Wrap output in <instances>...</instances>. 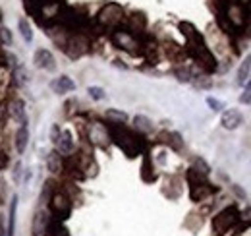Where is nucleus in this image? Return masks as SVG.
I'll return each instance as SVG.
<instances>
[{
  "instance_id": "1",
  "label": "nucleus",
  "mask_w": 251,
  "mask_h": 236,
  "mask_svg": "<svg viewBox=\"0 0 251 236\" xmlns=\"http://www.w3.org/2000/svg\"><path fill=\"white\" fill-rule=\"evenodd\" d=\"M180 30H182V33H184V35H186V39H188V47H189L191 57L197 60V62H199L207 72L215 70V66H217L215 57H213V55H211V51L207 49V45H205L203 37L199 35V31L195 30L191 24H188V22H182V24H180Z\"/></svg>"
},
{
  "instance_id": "2",
  "label": "nucleus",
  "mask_w": 251,
  "mask_h": 236,
  "mask_svg": "<svg viewBox=\"0 0 251 236\" xmlns=\"http://www.w3.org/2000/svg\"><path fill=\"white\" fill-rule=\"evenodd\" d=\"M110 140L116 142V146L124 151L127 157H135L141 149H143V142L137 134H133L131 130L124 128L122 124H116L110 130Z\"/></svg>"
},
{
  "instance_id": "3",
  "label": "nucleus",
  "mask_w": 251,
  "mask_h": 236,
  "mask_svg": "<svg viewBox=\"0 0 251 236\" xmlns=\"http://www.w3.org/2000/svg\"><path fill=\"white\" fill-rule=\"evenodd\" d=\"M124 20V8L116 2H108L97 16V22L100 28H106V30H114L122 24Z\"/></svg>"
},
{
  "instance_id": "4",
  "label": "nucleus",
  "mask_w": 251,
  "mask_h": 236,
  "mask_svg": "<svg viewBox=\"0 0 251 236\" xmlns=\"http://www.w3.org/2000/svg\"><path fill=\"white\" fill-rule=\"evenodd\" d=\"M224 18L228 20V24L236 30H242L248 24V10L244 4H240L238 0H228L224 6Z\"/></svg>"
},
{
  "instance_id": "5",
  "label": "nucleus",
  "mask_w": 251,
  "mask_h": 236,
  "mask_svg": "<svg viewBox=\"0 0 251 236\" xmlns=\"http://www.w3.org/2000/svg\"><path fill=\"white\" fill-rule=\"evenodd\" d=\"M240 219V213L236 207H226L222 209L219 215L213 219V231L217 236H222L224 233H228Z\"/></svg>"
},
{
  "instance_id": "6",
  "label": "nucleus",
  "mask_w": 251,
  "mask_h": 236,
  "mask_svg": "<svg viewBox=\"0 0 251 236\" xmlns=\"http://www.w3.org/2000/svg\"><path fill=\"white\" fill-rule=\"evenodd\" d=\"M112 43L118 47V49H122L126 53H131V55H137L139 51H141V41L133 35V33H129V31L126 30H116L112 33Z\"/></svg>"
},
{
  "instance_id": "7",
  "label": "nucleus",
  "mask_w": 251,
  "mask_h": 236,
  "mask_svg": "<svg viewBox=\"0 0 251 236\" xmlns=\"http://www.w3.org/2000/svg\"><path fill=\"white\" fill-rule=\"evenodd\" d=\"M64 16V8L58 0H43L37 6V20L41 22H56Z\"/></svg>"
},
{
  "instance_id": "8",
  "label": "nucleus",
  "mask_w": 251,
  "mask_h": 236,
  "mask_svg": "<svg viewBox=\"0 0 251 236\" xmlns=\"http://www.w3.org/2000/svg\"><path fill=\"white\" fill-rule=\"evenodd\" d=\"M87 140L97 146V148H108V144H110V132L106 130V126L104 124H100V122H93V124H89V128H87Z\"/></svg>"
},
{
  "instance_id": "9",
  "label": "nucleus",
  "mask_w": 251,
  "mask_h": 236,
  "mask_svg": "<svg viewBox=\"0 0 251 236\" xmlns=\"http://www.w3.org/2000/svg\"><path fill=\"white\" fill-rule=\"evenodd\" d=\"M50 209L58 219H68L72 211V200L64 192H54L50 198Z\"/></svg>"
},
{
  "instance_id": "10",
  "label": "nucleus",
  "mask_w": 251,
  "mask_h": 236,
  "mask_svg": "<svg viewBox=\"0 0 251 236\" xmlns=\"http://www.w3.org/2000/svg\"><path fill=\"white\" fill-rule=\"evenodd\" d=\"M87 47H89V43H87V39H85L81 33L72 35V37L68 39V43H66V51H68V55H70L72 59L81 57V55L87 51Z\"/></svg>"
},
{
  "instance_id": "11",
  "label": "nucleus",
  "mask_w": 251,
  "mask_h": 236,
  "mask_svg": "<svg viewBox=\"0 0 251 236\" xmlns=\"http://www.w3.org/2000/svg\"><path fill=\"white\" fill-rule=\"evenodd\" d=\"M242 115H240V111H236V109H230V111H224L222 113V118H220V122H222V126L226 128V130H236L240 124H242Z\"/></svg>"
},
{
  "instance_id": "12",
  "label": "nucleus",
  "mask_w": 251,
  "mask_h": 236,
  "mask_svg": "<svg viewBox=\"0 0 251 236\" xmlns=\"http://www.w3.org/2000/svg\"><path fill=\"white\" fill-rule=\"evenodd\" d=\"M35 66L37 68H43V70H52L54 68V57L50 55V51H47V49H39L37 53H35Z\"/></svg>"
},
{
  "instance_id": "13",
  "label": "nucleus",
  "mask_w": 251,
  "mask_h": 236,
  "mask_svg": "<svg viewBox=\"0 0 251 236\" xmlns=\"http://www.w3.org/2000/svg\"><path fill=\"white\" fill-rule=\"evenodd\" d=\"M8 111H10V117L14 118V120H18L22 126H24V124H27L25 105H24L22 101H12V103H10V107H8Z\"/></svg>"
},
{
  "instance_id": "14",
  "label": "nucleus",
  "mask_w": 251,
  "mask_h": 236,
  "mask_svg": "<svg viewBox=\"0 0 251 236\" xmlns=\"http://www.w3.org/2000/svg\"><path fill=\"white\" fill-rule=\"evenodd\" d=\"M31 231H33V236H43L47 231H49V217H47V213L39 211V213L35 215Z\"/></svg>"
},
{
  "instance_id": "15",
  "label": "nucleus",
  "mask_w": 251,
  "mask_h": 236,
  "mask_svg": "<svg viewBox=\"0 0 251 236\" xmlns=\"http://www.w3.org/2000/svg\"><path fill=\"white\" fill-rule=\"evenodd\" d=\"M50 88H52V91L54 93H70V91H74L75 89V84L68 78V76H60V78H56L52 84H50Z\"/></svg>"
},
{
  "instance_id": "16",
  "label": "nucleus",
  "mask_w": 251,
  "mask_h": 236,
  "mask_svg": "<svg viewBox=\"0 0 251 236\" xmlns=\"http://www.w3.org/2000/svg\"><path fill=\"white\" fill-rule=\"evenodd\" d=\"M27 144H29V128H27V124H24V126H20V130L16 134V149H18V153H24L27 149Z\"/></svg>"
},
{
  "instance_id": "17",
  "label": "nucleus",
  "mask_w": 251,
  "mask_h": 236,
  "mask_svg": "<svg viewBox=\"0 0 251 236\" xmlns=\"http://www.w3.org/2000/svg\"><path fill=\"white\" fill-rule=\"evenodd\" d=\"M56 146H58L60 153H64V155H70V153H72V149H74V140H72V134H70L68 130L60 132V136H58V140H56Z\"/></svg>"
},
{
  "instance_id": "18",
  "label": "nucleus",
  "mask_w": 251,
  "mask_h": 236,
  "mask_svg": "<svg viewBox=\"0 0 251 236\" xmlns=\"http://www.w3.org/2000/svg\"><path fill=\"white\" fill-rule=\"evenodd\" d=\"M47 167H49V171H50L52 175H58L64 167L62 155H60V153H56V151L49 153V157H47Z\"/></svg>"
},
{
  "instance_id": "19",
  "label": "nucleus",
  "mask_w": 251,
  "mask_h": 236,
  "mask_svg": "<svg viewBox=\"0 0 251 236\" xmlns=\"http://www.w3.org/2000/svg\"><path fill=\"white\" fill-rule=\"evenodd\" d=\"M250 72H251V55H248V59L242 62V66L238 70V86H244L248 82Z\"/></svg>"
},
{
  "instance_id": "20",
  "label": "nucleus",
  "mask_w": 251,
  "mask_h": 236,
  "mask_svg": "<svg viewBox=\"0 0 251 236\" xmlns=\"http://www.w3.org/2000/svg\"><path fill=\"white\" fill-rule=\"evenodd\" d=\"M16 209H18V196H14L12 202H10V217H8L10 225H8V231H6L8 236L14 235V229H16Z\"/></svg>"
},
{
  "instance_id": "21",
  "label": "nucleus",
  "mask_w": 251,
  "mask_h": 236,
  "mask_svg": "<svg viewBox=\"0 0 251 236\" xmlns=\"http://www.w3.org/2000/svg\"><path fill=\"white\" fill-rule=\"evenodd\" d=\"M133 124H135V130H137V132H143V134H147V132L153 130V122L147 117H141V115L133 118Z\"/></svg>"
},
{
  "instance_id": "22",
  "label": "nucleus",
  "mask_w": 251,
  "mask_h": 236,
  "mask_svg": "<svg viewBox=\"0 0 251 236\" xmlns=\"http://www.w3.org/2000/svg\"><path fill=\"white\" fill-rule=\"evenodd\" d=\"M18 28H20V33H22L24 41L31 43V41H33V31H31V26H29V22H27V20H20V22H18Z\"/></svg>"
},
{
  "instance_id": "23",
  "label": "nucleus",
  "mask_w": 251,
  "mask_h": 236,
  "mask_svg": "<svg viewBox=\"0 0 251 236\" xmlns=\"http://www.w3.org/2000/svg\"><path fill=\"white\" fill-rule=\"evenodd\" d=\"M129 26H131V31H143L145 30V18L141 14H133L129 18Z\"/></svg>"
},
{
  "instance_id": "24",
  "label": "nucleus",
  "mask_w": 251,
  "mask_h": 236,
  "mask_svg": "<svg viewBox=\"0 0 251 236\" xmlns=\"http://www.w3.org/2000/svg\"><path fill=\"white\" fill-rule=\"evenodd\" d=\"M106 118L112 120L114 124H124L126 120H127L126 113H120V111H106Z\"/></svg>"
},
{
  "instance_id": "25",
  "label": "nucleus",
  "mask_w": 251,
  "mask_h": 236,
  "mask_svg": "<svg viewBox=\"0 0 251 236\" xmlns=\"http://www.w3.org/2000/svg\"><path fill=\"white\" fill-rule=\"evenodd\" d=\"M29 82V74L25 68H16V84L18 86H25Z\"/></svg>"
},
{
  "instance_id": "26",
  "label": "nucleus",
  "mask_w": 251,
  "mask_h": 236,
  "mask_svg": "<svg viewBox=\"0 0 251 236\" xmlns=\"http://www.w3.org/2000/svg\"><path fill=\"white\" fill-rule=\"evenodd\" d=\"M87 93L91 95V99H95V101H100V99H104V91L100 88H97V86H91V88L87 89Z\"/></svg>"
},
{
  "instance_id": "27",
  "label": "nucleus",
  "mask_w": 251,
  "mask_h": 236,
  "mask_svg": "<svg viewBox=\"0 0 251 236\" xmlns=\"http://www.w3.org/2000/svg\"><path fill=\"white\" fill-rule=\"evenodd\" d=\"M0 45H12V33L6 28H0Z\"/></svg>"
},
{
  "instance_id": "28",
  "label": "nucleus",
  "mask_w": 251,
  "mask_h": 236,
  "mask_svg": "<svg viewBox=\"0 0 251 236\" xmlns=\"http://www.w3.org/2000/svg\"><path fill=\"white\" fill-rule=\"evenodd\" d=\"M207 105H209V107H211V111H215V113H219V111L224 109V105L220 103L219 99H215V97H207Z\"/></svg>"
},
{
  "instance_id": "29",
  "label": "nucleus",
  "mask_w": 251,
  "mask_h": 236,
  "mask_svg": "<svg viewBox=\"0 0 251 236\" xmlns=\"http://www.w3.org/2000/svg\"><path fill=\"white\" fill-rule=\"evenodd\" d=\"M195 171H199L201 175H209V165L203 161V159H195Z\"/></svg>"
},
{
  "instance_id": "30",
  "label": "nucleus",
  "mask_w": 251,
  "mask_h": 236,
  "mask_svg": "<svg viewBox=\"0 0 251 236\" xmlns=\"http://www.w3.org/2000/svg\"><path fill=\"white\" fill-rule=\"evenodd\" d=\"M240 101H242V103H246V105H250L251 103V82L246 86V91H244V95L240 97Z\"/></svg>"
},
{
  "instance_id": "31",
  "label": "nucleus",
  "mask_w": 251,
  "mask_h": 236,
  "mask_svg": "<svg viewBox=\"0 0 251 236\" xmlns=\"http://www.w3.org/2000/svg\"><path fill=\"white\" fill-rule=\"evenodd\" d=\"M4 60H6V66H8V68H16V66H18V64H16V57H14L12 53H6V55H4Z\"/></svg>"
},
{
  "instance_id": "32",
  "label": "nucleus",
  "mask_w": 251,
  "mask_h": 236,
  "mask_svg": "<svg viewBox=\"0 0 251 236\" xmlns=\"http://www.w3.org/2000/svg\"><path fill=\"white\" fill-rule=\"evenodd\" d=\"M20 177H22V163L14 167V182H20Z\"/></svg>"
},
{
  "instance_id": "33",
  "label": "nucleus",
  "mask_w": 251,
  "mask_h": 236,
  "mask_svg": "<svg viewBox=\"0 0 251 236\" xmlns=\"http://www.w3.org/2000/svg\"><path fill=\"white\" fill-rule=\"evenodd\" d=\"M52 236H68V231L64 229V227H54V231H52Z\"/></svg>"
},
{
  "instance_id": "34",
  "label": "nucleus",
  "mask_w": 251,
  "mask_h": 236,
  "mask_svg": "<svg viewBox=\"0 0 251 236\" xmlns=\"http://www.w3.org/2000/svg\"><path fill=\"white\" fill-rule=\"evenodd\" d=\"M58 136H60V130H58V126L54 124V126H52V130H50V138H52V142H56V140H58Z\"/></svg>"
},
{
  "instance_id": "35",
  "label": "nucleus",
  "mask_w": 251,
  "mask_h": 236,
  "mask_svg": "<svg viewBox=\"0 0 251 236\" xmlns=\"http://www.w3.org/2000/svg\"><path fill=\"white\" fill-rule=\"evenodd\" d=\"M4 163H6V159H4V155H0V167H4Z\"/></svg>"
},
{
  "instance_id": "36",
  "label": "nucleus",
  "mask_w": 251,
  "mask_h": 236,
  "mask_svg": "<svg viewBox=\"0 0 251 236\" xmlns=\"http://www.w3.org/2000/svg\"><path fill=\"white\" fill-rule=\"evenodd\" d=\"M238 2H240V4H244V6H248V4H250V0H238Z\"/></svg>"
}]
</instances>
